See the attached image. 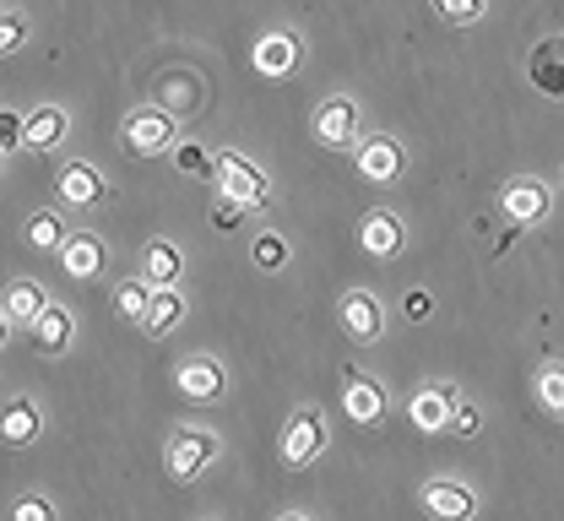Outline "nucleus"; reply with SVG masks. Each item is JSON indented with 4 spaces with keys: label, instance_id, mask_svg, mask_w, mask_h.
Segmentation results:
<instances>
[{
    "label": "nucleus",
    "instance_id": "6",
    "mask_svg": "<svg viewBox=\"0 0 564 521\" xmlns=\"http://www.w3.org/2000/svg\"><path fill=\"white\" fill-rule=\"evenodd\" d=\"M352 137H358V104H352V98H326V104L315 109V142L348 148Z\"/></svg>",
    "mask_w": 564,
    "mask_h": 521
},
{
    "label": "nucleus",
    "instance_id": "3",
    "mask_svg": "<svg viewBox=\"0 0 564 521\" xmlns=\"http://www.w3.org/2000/svg\"><path fill=\"white\" fill-rule=\"evenodd\" d=\"M126 148L137 152V158H152V152H169L174 148V115L169 109H137L131 120H126Z\"/></svg>",
    "mask_w": 564,
    "mask_h": 521
},
{
    "label": "nucleus",
    "instance_id": "22",
    "mask_svg": "<svg viewBox=\"0 0 564 521\" xmlns=\"http://www.w3.org/2000/svg\"><path fill=\"white\" fill-rule=\"evenodd\" d=\"M44 304H50V299H44V289H39L33 278H22V283H11V289H6V315H11L17 326H33Z\"/></svg>",
    "mask_w": 564,
    "mask_h": 521
},
{
    "label": "nucleus",
    "instance_id": "2",
    "mask_svg": "<svg viewBox=\"0 0 564 521\" xmlns=\"http://www.w3.org/2000/svg\"><path fill=\"white\" fill-rule=\"evenodd\" d=\"M326 441H332L326 419H321L315 408H304V413H293L288 430H282V462H288V467H310V462L326 451Z\"/></svg>",
    "mask_w": 564,
    "mask_h": 521
},
{
    "label": "nucleus",
    "instance_id": "5",
    "mask_svg": "<svg viewBox=\"0 0 564 521\" xmlns=\"http://www.w3.org/2000/svg\"><path fill=\"white\" fill-rule=\"evenodd\" d=\"M337 315H343V332H348L352 343H375L380 332H386V310H380V299L364 294V289H352V294H343V304H337Z\"/></svg>",
    "mask_w": 564,
    "mask_h": 521
},
{
    "label": "nucleus",
    "instance_id": "8",
    "mask_svg": "<svg viewBox=\"0 0 564 521\" xmlns=\"http://www.w3.org/2000/svg\"><path fill=\"white\" fill-rule=\"evenodd\" d=\"M358 174H364L369 185H391V180L402 174V148H397L391 137H369V142L358 148Z\"/></svg>",
    "mask_w": 564,
    "mask_h": 521
},
{
    "label": "nucleus",
    "instance_id": "26",
    "mask_svg": "<svg viewBox=\"0 0 564 521\" xmlns=\"http://www.w3.org/2000/svg\"><path fill=\"white\" fill-rule=\"evenodd\" d=\"M147 299H152V289H147V278H131V283H120V294H115V310H120L126 321H141Z\"/></svg>",
    "mask_w": 564,
    "mask_h": 521
},
{
    "label": "nucleus",
    "instance_id": "25",
    "mask_svg": "<svg viewBox=\"0 0 564 521\" xmlns=\"http://www.w3.org/2000/svg\"><path fill=\"white\" fill-rule=\"evenodd\" d=\"M538 402H543L549 413H560V419H564V365L538 370Z\"/></svg>",
    "mask_w": 564,
    "mask_h": 521
},
{
    "label": "nucleus",
    "instance_id": "16",
    "mask_svg": "<svg viewBox=\"0 0 564 521\" xmlns=\"http://www.w3.org/2000/svg\"><path fill=\"white\" fill-rule=\"evenodd\" d=\"M299 66V39L293 33H267L256 44V72L261 76H288Z\"/></svg>",
    "mask_w": 564,
    "mask_h": 521
},
{
    "label": "nucleus",
    "instance_id": "13",
    "mask_svg": "<svg viewBox=\"0 0 564 521\" xmlns=\"http://www.w3.org/2000/svg\"><path fill=\"white\" fill-rule=\"evenodd\" d=\"M174 380H180V391H185L191 402H217V397H223V370H217L212 359H185Z\"/></svg>",
    "mask_w": 564,
    "mask_h": 521
},
{
    "label": "nucleus",
    "instance_id": "23",
    "mask_svg": "<svg viewBox=\"0 0 564 521\" xmlns=\"http://www.w3.org/2000/svg\"><path fill=\"white\" fill-rule=\"evenodd\" d=\"M532 76H538V87H543V93L564 98V39L543 44V50L532 55Z\"/></svg>",
    "mask_w": 564,
    "mask_h": 521
},
{
    "label": "nucleus",
    "instance_id": "10",
    "mask_svg": "<svg viewBox=\"0 0 564 521\" xmlns=\"http://www.w3.org/2000/svg\"><path fill=\"white\" fill-rule=\"evenodd\" d=\"M185 321V299H180V289L169 283V289H152V299H147V310H141V332L147 337H163V332H174Z\"/></svg>",
    "mask_w": 564,
    "mask_h": 521
},
{
    "label": "nucleus",
    "instance_id": "15",
    "mask_svg": "<svg viewBox=\"0 0 564 521\" xmlns=\"http://www.w3.org/2000/svg\"><path fill=\"white\" fill-rule=\"evenodd\" d=\"M358 239H364V250H369L375 261L397 256V250H402V224H397V213H369L364 228H358Z\"/></svg>",
    "mask_w": 564,
    "mask_h": 521
},
{
    "label": "nucleus",
    "instance_id": "24",
    "mask_svg": "<svg viewBox=\"0 0 564 521\" xmlns=\"http://www.w3.org/2000/svg\"><path fill=\"white\" fill-rule=\"evenodd\" d=\"M28 245H33V250H61V245H66V224H61L55 213H33V218H28Z\"/></svg>",
    "mask_w": 564,
    "mask_h": 521
},
{
    "label": "nucleus",
    "instance_id": "11",
    "mask_svg": "<svg viewBox=\"0 0 564 521\" xmlns=\"http://www.w3.org/2000/svg\"><path fill=\"white\" fill-rule=\"evenodd\" d=\"M423 511H429V517H445V521H462L478 511V500H473V489H462V484H423Z\"/></svg>",
    "mask_w": 564,
    "mask_h": 521
},
{
    "label": "nucleus",
    "instance_id": "20",
    "mask_svg": "<svg viewBox=\"0 0 564 521\" xmlns=\"http://www.w3.org/2000/svg\"><path fill=\"white\" fill-rule=\"evenodd\" d=\"M343 408H348L352 424H375V419L386 413V397H380V386H375V380H358V375H352L348 391H343Z\"/></svg>",
    "mask_w": 564,
    "mask_h": 521
},
{
    "label": "nucleus",
    "instance_id": "7",
    "mask_svg": "<svg viewBox=\"0 0 564 521\" xmlns=\"http://www.w3.org/2000/svg\"><path fill=\"white\" fill-rule=\"evenodd\" d=\"M549 207H554L549 185H532V180H521V185H510V191L499 196V213H505L510 224H543Z\"/></svg>",
    "mask_w": 564,
    "mask_h": 521
},
{
    "label": "nucleus",
    "instance_id": "17",
    "mask_svg": "<svg viewBox=\"0 0 564 521\" xmlns=\"http://www.w3.org/2000/svg\"><path fill=\"white\" fill-rule=\"evenodd\" d=\"M61 267H66L70 278H93V272L104 267V245H98V234H66V245H61Z\"/></svg>",
    "mask_w": 564,
    "mask_h": 521
},
{
    "label": "nucleus",
    "instance_id": "29",
    "mask_svg": "<svg viewBox=\"0 0 564 521\" xmlns=\"http://www.w3.org/2000/svg\"><path fill=\"white\" fill-rule=\"evenodd\" d=\"M174 163H180V174H212V158L196 142H180L174 148Z\"/></svg>",
    "mask_w": 564,
    "mask_h": 521
},
{
    "label": "nucleus",
    "instance_id": "31",
    "mask_svg": "<svg viewBox=\"0 0 564 521\" xmlns=\"http://www.w3.org/2000/svg\"><path fill=\"white\" fill-rule=\"evenodd\" d=\"M451 430H456V435H473V430H478V408H467V402H451Z\"/></svg>",
    "mask_w": 564,
    "mask_h": 521
},
{
    "label": "nucleus",
    "instance_id": "30",
    "mask_svg": "<svg viewBox=\"0 0 564 521\" xmlns=\"http://www.w3.org/2000/svg\"><path fill=\"white\" fill-rule=\"evenodd\" d=\"M28 39V17H0V55H17Z\"/></svg>",
    "mask_w": 564,
    "mask_h": 521
},
{
    "label": "nucleus",
    "instance_id": "18",
    "mask_svg": "<svg viewBox=\"0 0 564 521\" xmlns=\"http://www.w3.org/2000/svg\"><path fill=\"white\" fill-rule=\"evenodd\" d=\"M408 419L419 424L423 435H440V430H451V391H413V402H408Z\"/></svg>",
    "mask_w": 564,
    "mask_h": 521
},
{
    "label": "nucleus",
    "instance_id": "27",
    "mask_svg": "<svg viewBox=\"0 0 564 521\" xmlns=\"http://www.w3.org/2000/svg\"><path fill=\"white\" fill-rule=\"evenodd\" d=\"M250 256H256L261 272H282V267H288V245H282V234H261Z\"/></svg>",
    "mask_w": 564,
    "mask_h": 521
},
{
    "label": "nucleus",
    "instance_id": "33",
    "mask_svg": "<svg viewBox=\"0 0 564 521\" xmlns=\"http://www.w3.org/2000/svg\"><path fill=\"white\" fill-rule=\"evenodd\" d=\"M11 517H17V521H50L55 511H50L44 500H17V506H11Z\"/></svg>",
    "mask_w": 564,
    "mask_h": 521
},
{
    "label": "nucleus",
    "instance_id": "35",
    "mask_svg": "<svg viewBox=\"0 0 564 521\" xmlns=\"http://www.w3.org/2000/svg\"><path fill=\"white\" fill-rule=\"evenodd\" d=\"M402 310H408V321H423V315H429V294H408Z\"/></svg>",
    "mask_w": 564,
    "mask_h": 521
},
{
    "label": "nucleus",
    "instance_id": "36",
    "mask_svg": "<svg viewBox=\"0 0 564 521\" xmlns=\"http://www.w3.org/2000/svg\"><path fill=\"white\" fill-rule=\"evenodd\" d=\"M6 321H11V315H6V310H0V348H6Z\"/></svg>",
    "mask_w": 564,
    "mask_h": 521
},
{
    "label": "nucleus",
    "instance_id": "34",
    "mask_svg": "<svg viewBox=\"0 0 564 521\" xmlns=\"http://www.w3.org/2000/svg\"><path fill=\"white\" fill-rule=\"evenodd\" d=\"M163 98H169L174 109H185V104H196V87H191V82H169V87H163Z\"/></svg>",
    "mask_w": 564,
    "mask_h": 521
},
{
    "label": "nucleus",
    "instance_id": "14",
    "mask_svg": "<svg viewBox=\"0 0 564 521\" xmlns=\"http://www.w3.org/2000/svg\"><path fill=\"white\" fill-rule=\"evenodd\" d=\"M70 337H76L70 310H66V304H44V310H39V321H33V343H39L44 354H61Z\"/></svg>",
    "mask_w": 564,
    "mask_h": 521
},
{
    "label": "nucleus",
    "instance_id": "4",
    "mask_svg": "<svg viewBox=\"0 0 564 521\" xmlns=\"http://www.w3.org/2000/svg\"><path fill=\"white\" fill-rule=\"evenodd\" d=\"M212 456H217V441H212L207 430H180V435L169 441V478L191 484L196 473L212 467Z\"/></svg>",
    "mask_w": 564,
    "mask_h": 521
},
{
    "label": "nucleus",
    "instance_id": "32",
    "mask_svg": "<svg viewBox=\"0 0 564 521\" xmlns=\"http://www.w3.org/2000/svg\"><path fill=\"white\" fill-rule=\"evenodd\" d=\"M0 148H22V120L11 109H0Z\"/></svg>",
    "mask_w": 564,
    "mask_h": 521
},
{
    "label": "nucleus",
    "instance_id": "21",
    "mask_svg": "<svg viewBox=\"0 0 564 521\" xmlns=\"http://www.w3.org/2000/svg\"><path fill=\"white\" fill-rule=\"evenodd\" d=\"M0 441L6 446H33L39 441V408L33 402H11L0 413Z\"/></svg>",
    "mask_w": 564,
    "mask_h": 521
},
{
    "label": "nucleus",
    "instance_id": "1",
    "mask_svg": "<svg viewBox=\"0 0 564 521\" xmlns=\"http://www.w3.org/2000/svg\"><path fill=\"white\" fill-rule=\"evenodd\" d=\"M212 180H217L223 202L239 207V213H250V207L267 202V174H261V163L245 158V152H217V158H212Z\"/></svg>",
    "mask_w": 564,
    "mask_h": 521
},
{
    "label": "nucleus",
    "instance_id": "12",
    "mask_svg": "<svg viewBox=\"0 0 564 521\" xmlns=\"http://www.w3.org/2000/svg\"><path fill=\"white\" fill-rule=\"evenodd\" d=\"M61 196H66V207H98V202H104L98 169H93V163H66V169H61Z\"/></svg>",
    "mask_w": 564,
    "mask_h": 521
},
{
    "label": "nucleus",
    "instance_id": "28",
    "mask_svg": "<svg viewBox=\"0 0 564 521\" xmlns=\"http://www.w3.org/2000/svg\"><path fill=\"white\" fill-rule=\"evenodd\" d=\"M434 11H440L445 22H456V28H473V22L484 17V0H434Z\"/></svg>",
    "mask_w": 564,
    "mask_h": 521
},
{
    "label": "nucleus",
    "instance_id": "19",
    "mask_svg": "<svg viewBox=\"0 0 564 521\" xmlns=\"http://www.w3.org/2000/svg\"><path fill=\"white\" fill-rule=\"evenodd\" d=\"M141 278H147V289H169V283L180 278V250H174L169 239H152V245L141 250Z\"/></svg>",
    "mask_w": 564,
    "mask_h": 521
},
{
    "label": "nucleus",
    "instance_id": "9",
    "mask_svg": "<svg viewBox=\"0 0 564 521\" xmlns=\"http://www.w3.org/2000/svg\"><path fill=\"white\" fill-rule=\"evenodd\" d=\"M66 131H70V120H66V109H55V104H44V109H33V115L22 120V142H28L33 152L61 148Z\"/></svg>",
    "mask_w": 564,
    "mask_h": 521
}]
</instances>
